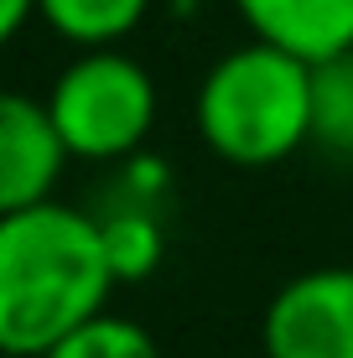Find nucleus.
Masks as SVG:
<instances>
[{"label":"nucleus","instance_id":"8","mask_svg":"<svg viewBox=\"0 0 353 358\" xmlns=\"http://www.w3.org/2000/svg\"><path fill=\"white\" fill-rule=\"evenodd\" d=\"M312 145L353 162V47L312 63Z\"/></svg>","mask_w":353,"mask_h":358},{"label":"nucleus","instance_id":"4","mask_svg":"<svg viewBox=\"0 0 353 358\" xmlns=\"http://www.w3.org/2000/svg\"><path fill=\"white\" fill-rule=\"evenodd\" d=\"M265 358H353V265H317L271 296Z\"/></svg>","mask_w":353,"mask_h":358},{"label":"nucleus","instance_id":"7","mask_svg":"<svg viewBox=\"0 0 353 358\" xmlns=\"http://www.w3.org/2000/svg\"><path fill=\"white\" fill-rule=\"evenodd\" d=\"M151 0H42V21L63 42L83 47H120L145 21Z\"/></svg>","mask_w":353,"mask_h":358},{"label":"nucleus","instance_id":"2","mask_svg":"<svg viewBox=\"0 0 353 358\" xmlns=\"http://www.w3.org/2000/svg\"><path fill=\"white\" fill-rule=\"evenodd\" d=\"M203 145L229 166H281L312 145V63L250 36L203 73L192 99Z\"/></svg>","mask_w":353,"mask_h":358},{"label":"nucleus","instance_id":"5","mask_svg":"<svg viewBox=\"0 0 353 358\" xmlns=\"http://www.w3.org/2000/svg\"><path fill=\"white\" fill-rule=\"evenodd\" d=\"M73 162L47 99L6 94L0 99V213L47 203Z\"/></svg>","mask_w":353,"mask_h":358},{"label":"nucleus","instance_id":"10","mask_svg":"<svg viewBox=\"0 0 353 358\" xmlns=\"http://www.w3.org/2000/svg\"><path fill=\"white\" fill-rule=\"evenodd\" d=\"M104 224V244H109V265L120 280H145L161 265V229L145 208H120V213L99 218Z\"/></svg>","mask_w":353,"mask_h":358},{"label":"nucleus","instance_id":"3","mask_svg":"<svg viewBox=\"0 0 353 358\" xmlns=\"http://www.w3.org/2000/svg\"><path fill=\"white\" fill-rule=\"evenodd\" d=\"M47 109L78 162H120L156 125V83L120 47H83L57 73Z\"/></svg>","mask_w":353,"mask_h":358},{"label":"nucleus","instance_id":"9","mask_svg":"<svg viewBox=\"0 0 353 358\" xmlns=\"http://www.w3.org/2000/svg\"><path fill=\"white\" fill-rule=\"evenodd\" d=\"M42 358H161V348H156V338L141 322L99 312L83 327H73L63 343H52Z\"/></svg>","mask_w":353,"mask_h":358},{"label":"nucleus","instance_id":"6","mask_svg":"<svg viewBox=\"0 0 353 358\" xmlns=\"http://www.w3.org/2000/svg\"><path fill=\"white\" fill-rule=\"evenodd\" d=\"M250 36L322 63L353 47V0H229Z\"/></svg>","mask_w":353,"mask_h":358},{"label":"nucleus","instance_id":"1","mask_svg":"<svg viewBox=\"0 0 353 358\" xmlns=\"http://www.w3.org/2000/svg\"><path fill=\"white\" fill-rule=\"evenodd\" d=\"M115 280L99 218L57 197L0 213V353L42 358L104 312Z\"/></svg>","mask_w":353,"mask_h":358},{"label":"nucleus","instance_id":"11","mask_svg":"<svg viewBox=\"0 0 353 358\" xmlns=\"http://www.w3.org/2000/svg\"><path fill=\"white\" fill-rule=\"evenodd\" d=\"M31 16H42V0H0V36H21Z\"/></svg>","mask_w":353,"mask_h":358}]
</instances>
